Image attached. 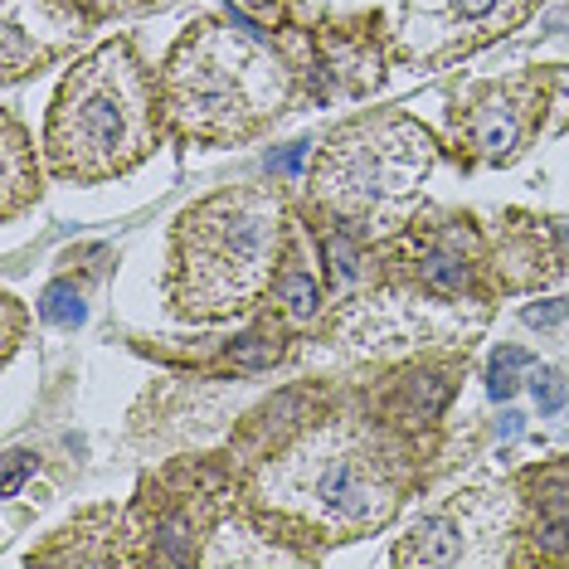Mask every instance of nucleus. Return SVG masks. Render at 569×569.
<instances>
[{"mask_svg":"<svg viewBox=\"0 0 569 569\" xmlns=\"http://www.w3.org/2000/svg\"><path fill=\"white\" fill-rule=\"evenodd\" d=\"M137 141H141L137 74L122 50H103L58 88L50 122L54 161L68 175H103L132 161Z\"/></svg>","mask_w":569,"mask_h":569,"instance_id":"f257e3e1","label":"nucleus"},{"mask_svg":"<svg viewBox=\"0 0 569 569\" xmlns=\"http://www.w3.org/2000/svg\"><path fill=\"white\" fill-rule=\"evenodd\" d=\"M272 219L278 210L258 195H234L185 215L181 248H185V288L210 312H234L258 292L264 268L272 258Z\"/></svg>","mask_w":569,"mask_h":569,"instance_id":"f03ea898","label":"nucleus"},{"mask_svg":"<svg viewBox=\"0 0 569 569\" xmlns=\"http://www.w3.org/2000/svg\"><path fill=\"white\" fill-rule=\"evenodd\" d=\"M282 477H292V492L302 496V506L341 520V526H365L375 516H389V492H379L365 477V462L351 448L307 443L302 453H292Z\"/></svg>","mask_w":569,"mask_h":569,"instance_id":"7ed1b4c3","label":"nucleus"},{"mask_svg":"<svg viewBox=\"0 0 569 569\" xmlns=\"http://www.w3.org/2000/svg\"><path fill=\"white\" fill-rule=\"evenodd\" d=\"M419 171H429V141H414L409 151H346L341 141L326 161V195L346 200V205H379L389 195H405L409 181Z\"/></svg>","mask_w":569,"mask_h":569,"instance_id":"20e7f679","label":"nucleus"},{"mask_svg":"<svg viewBox=\"0 0 569 569\" xmlns=\"http://www.w3.org/2000/svg\"><path fill=\"white\" fill-rule=\"evenodd\" d=\"M458 555H462L458 526L448 516H433V520H423V526H414V536L399 545L395 560L399 565H453Z\"/></svg>","mask_w":569,"mask_h":569,"instance_id":"39448f33","label":"nucleus"},{"mask_svg":"<svg viewBox=\"0 0 569 569\" xmlns=\"http://www.w3.org/2000/svg\"><path fill=\"white\" fill-rule=\"evenodd\" d=\"M278 298H282V307H288L292 322H307V316H316V307H322V288H316L302 268H292V272H282Z\"/></svg>","mask_w":569,"mask_h":569,"instance_id":"423d86ee","label":"nucleus"},{"mask_svg":"<svg viewBox=\"0 0 569 569\" xmlns=\"http://www.w3.org/2000/svg\"><path fill=\"white\" fill-rule=\"evenodd\" d=\"M83 312H88V307H83V298H78L74 288H68V282H50V288H44L40 316H44L50 326H78Z\"/></svg>","mask_w":569,"mask_h":569,"instance_id":"0eeeda50","label":"nucleus"},{"mask_svg":"<svg viewBox=\"0 0 569 569\" xmlns=\"http://www.w3.org/2000/svg\"><path fill=\"white\" fill-rule=\"evenodd\" d=\"M520 365H530V355L516 351V346H506L502 355H496V361H492V375H487L492 399H512V395H516V371H520Z\"/></svg>","mask_w":569,"mask_h":569,"instance_id":"6e6552de","label":"nucleus"},{"mask_svg":"<svg viewBox=\"0 0 569 569\" xmlns=\"http://www.w3.org/2000/svg\"><path fill=\"white\" fill-rule=\"evenodd\" d=\"M272 361H278V341L272 336H244L229 346V365H239V371H264Z\"/></svg>","mask_w":569,"mask_h":569,"instance_id":"1a4fd4ad","label":"nucleus"},{"mask_svg":"<svg viewBox=\"0 0 569 569\" xmlns=\"http://www.w3.org/2000/svg\"><path fill=\"white\" fill-rule=\"evenodd\" d=\"M462 278H468V268H462L458 254H429L423 258V282H433V288H462Z\"/></svg>","mask_w":569,"mask_h":569,"instance_id":"9d476101","label":"nucleus"},{"mask_svg":"<svg viewBox=\"0 0 569 569\" xmlns=\"http://www.w3.org/2000/svg\"><path fill=\"white\" fill-rule=\"evenodd\" d=\"M530 395H536L540 414H560L565 409V375L560 371H536L530 375Z\"/></svg>","mask_w":569,"mask_h":569,"instance_id":"9b49d317","label":"nucleus"},{"mask_svg":"<svg viewBox=\"0 0 569 569\" xmlns=\"http://www.w3.org/2000/svg\"><path fill=\"white\" fill-rule=\"evenodd\" d=\"M326 264H331V278L336 282H346V278H355V244L346 239V234H326Z\"/></svg>","mask_w":569,"mask_h":569,"instance_id":"f8f14e48","label":"nucleus"},{"mask_svg":"<svg viewBox=\"0 0 569 569\" xmlns=\"http://www.w3.org/2000/svg\"><path fill=\"white\" fill-rule=\"evenodd\" d=\"M30 472H34V458L20 453V448H10V453H6V482H0V487H6V496H20V487H25Z\"/></svg>","mask_w":569,"mask_h":569,"instance_id":"ddd939ff","label":"nucleus"},{"mask_svg":"<svg viewBox=\"0 0 569 569\" xmlns=\"http://www.w3.org/2000/svg\"><path fill=\"white\" fill-rule=\"evenodd\" d=\"M569 312V302H545V307H526V322L530 326H555Z\"/></svg>","mask_w":569,"mask_h":569,"instance_id":"4468645a","label":"nucleus"},{"mask_svg":"<svg viewBox=\"0 0 569 569\" xmlns=\"http://www.w3.org/2000/svg\"><path fill=\"white\" fill-rule=\"evenodd\" d=\"M545 520H560V526H569V487H555L550 496H545Z\"/></svg>","mask_w":569,"mask_h":569,"instance_id":"2eb2a0df","label":"nucleus"},{"mask_svg":"<svg viewBox=\"0 0 569 569\" xmlns=\"http://www.w3.org/2000/svg\"><path fill=\"white\" fill-rule=\"evenodd\" d=\"M307 161V147H288L282 157H272V171H302Z\"/></svg>","mask_w":569,"mask_h":569,"instance_id":"dca6fc26","label":"nucleus"},{"mask_svg":"<svg viewBox=\"0 0 569 569\" xmlns=\"http://www.w3.org/2000/svg\"><path fill=\"white\" fill-rule=\"evenodd\" d=\"M492 6H496V0H458V10H462V15H468V20H482Z\"/></svg>","mask_w":569,"mask_h":569,"instance_id":"f3484780","label":"nucleus"},{"mask_svg":"<svg viewBox=\"0 0 569 569\" xmlns=\"http://www.w3.org/2000/svg\"><path fill=\"white\" fill-rule=\"evenodd\" d=\"M502 419H506L502 423V438H516L520 433V414H502Z\"/></svg>","mask_w":569,"mask_h":569,"instance_id":"a211bd4d","label":"nucleus"},{"mask_svg":"<svg viewBox=\"0 0 569 569\" xmlns=\"http://www.w3.org/2000/svg\"><path fill=\"white\" fill-rule=\"evenodd\" d=\"M560 234H565V254H569V224H560Z\"/></svg>","mask_w":569,"mask_h":569,"instance_id":"6ab92c4d","label":"nucleus"},{"mask_svg":"<svg viewBox=\"0 0 569 569\" xmlns=\"http://www.w3.org/2000/svg\"><path fill=\"white\" fill-rule=\"evenodd\" d=\"M248 6H268V0H248Z\"/></svg>","mask_w":569,"mask_h":569,"instance_id":"aec40b11","label":"nucleus"}]
</instances>
